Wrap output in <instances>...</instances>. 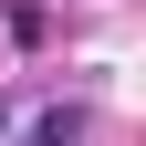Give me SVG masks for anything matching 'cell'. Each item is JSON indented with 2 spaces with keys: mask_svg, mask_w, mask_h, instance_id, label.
Masks as SVG:
<instances>
[{
  "mask_svg": "<svg viewBox=\"0 0 146 146\" xmlns=\"http://www.w3.org/2000/svg\"><path fill=\"white\" fill-rule=\"evenodd\" d=\"M0 125H11V94H0Z\"/></svg>",
  "mask_w": 146,
  "mask_h": 146,
  "instance_id": "2",
  "label": "cell"
},
{
  "mask_svg": "<svg viewBox=\"0 0 146 146\" xmlns=\"http://www.w3.org/2000/svg\"><path fill=\"white\" fill-rule=\"evenodd\" d=\"M73 136H84V115H73V104H63V115H42V125H31L21 146H73Z\"/></svg>",
  "mask_w": 146,
  "mask_h": 146,
  "instance_id": "1",
  "label": "cell"
}]
</instances>
